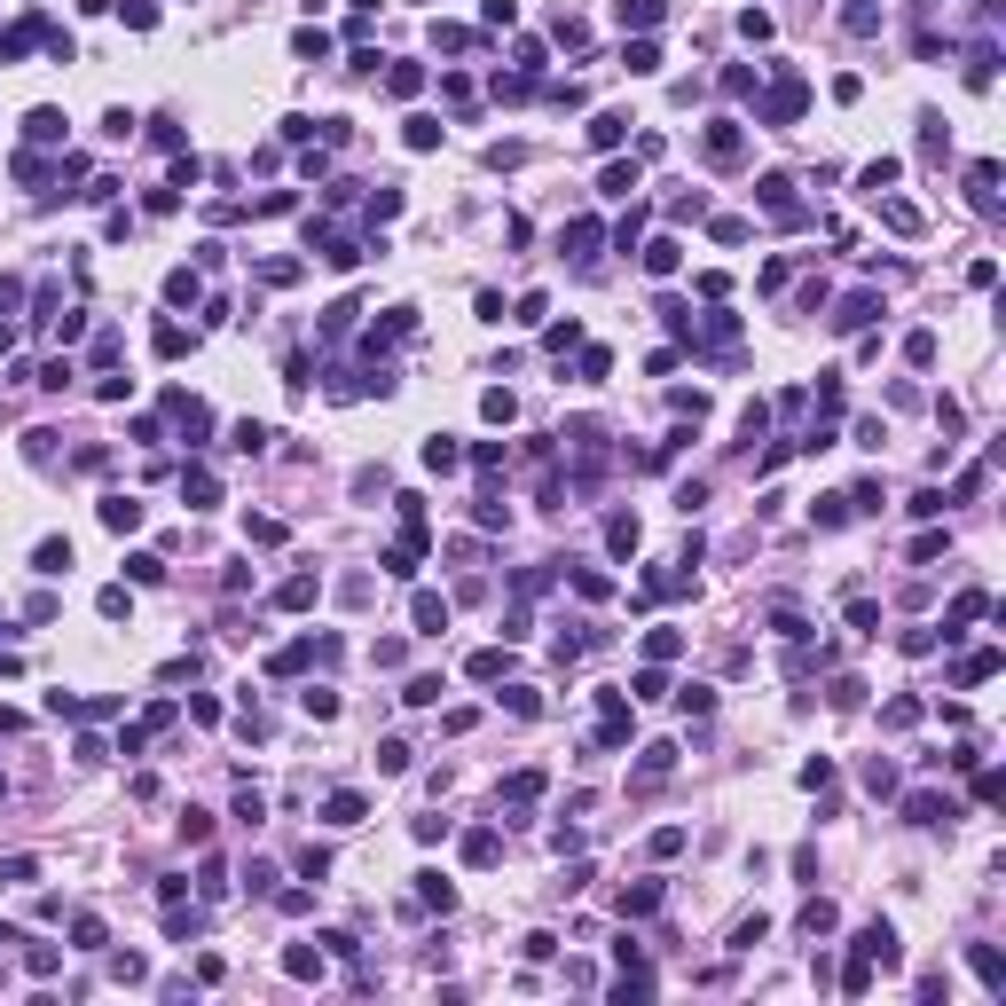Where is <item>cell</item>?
Segmentation results:
<instances>
[{
	"label": "cell",
	"instance_id": "obj_1",
	"mask_svg": "<svg viewBox=\"0 0 1006 1006\" xmlns=\"http://www.w3.org/2000/svg\"><path fill=\"white\" fill-rule=\"evenodd\" d=\"M700 150H708V165H739V150H747V142H739V119H715Z\"/></svg>",
	"mask_w": 1006,
	"mask_h": 1006
},
{
	"label": "cell",
	"instance_id": "obj_2",
	"mask_svg": "<svg viewBox=\"0 0 1006 1006\" xmlns=\"http://www.w3.org/2000/svg\"><path fill=\"white\" fill-rule=\"evenodd\" d=\"M794 111H802V79H787V71H778V87H770V102H763V126H787Z\"/></svg>",
	"mask_w": 1006,
	"mask_h": 1006
},
{
	"label": "cell",
	"instance_id": "obj_3",
	"mask_svg": "<svg viewBox=\"0 0 1006 1006\" xmlns=\"http://www.w3.org/2000/svg\"><path fill=\"white\" fill-rule=\"evenodd\" d=\"M409 621H417V637H440V630H449V598H440V590H417Z\"/></svg>",
	"mask_w": 1006,
	"mask_h": 1006
},
{
	"label": "cell",
	"instance_id": "obj_4",
	"mask_svg": "<svg viewBox=\"0 0 1006 1006\" xmlns=\"http://www.w3.org/2000/svg\"><path fill=\"white\" fill-rule=\"evenodd\" d=\"M102 527H111V535H134V527H142V503H134V495H102Z\"/></svg>",
	"mask_w": 1006,
	"mask_h": 1006
},
{
	"label": "cell",
	"instance_id": "obj_5",
	"mask_svg": "<svg viewBox=\"0 0 1006 1006\" xmlns=\"http://www.w3.org/2000/svg\"><path fill=\"white\" fill-rule=\"evenodd\" d=\"M503 669H512V652H503V645H480L472 661H464V676H472V684H495Z\"/></svg>",
	"mask_w": 1006,
	"mask_h": 1006
},
{
	"label": "cell",
	"instance_id": "obj_6",
	"mask_svg": "<svg viewBox=\"0 0 1006 1006\" xmlns=\"http://www.w3.org/2000/svg\"><path fill=\"white\" fill-rule=\"evenodd\" d=\"M181 495H189V512H213V503H220V480L197 464V472H181Z\"/></svg>",
	"mask_w": 1006,
	"mask_h": 1006
},
{
	"label": "cell",
	"instance_id": "obj_7",
	"mask_svg": "<svg viewBox=\"0 0 1006 1006\" xmlns=\"http://www.w3.org/2000/svg\"><path fill=\"white\" fill-rule=\"evenodd\" d=\"M621 134H630V111H598V119H590V142H598V150H621Z\"/></svg>",
	"mask_w": 1006,
	"mask_h": 1006
},
{
	"label": "cell",
	"instance_id": "obj_8",
	"mask_svg": "<svg viewBox=\"0 0 1006 1006\" xmlns=\"http://www.w3.org/2000/svg\"><path fill=\"white\" fill-rule=\"evenodd\" d=\"M676 259H684V244H676V237H652V244H645V276H676Z\"/></svg>",
	"mask_w": 1006,
	"mask_h": 1006
},
{
	"label": "cell",
	"instance_id": "obj_9",
	"mask_svg": "<svg viewBox=\"0 0 1006 1006\" xmlns=\"http://www.w3.org/2000/svg\"><path fill=\"white\" fill-rule=\"evenodd\" d=\"M983 676H999V652H967V661H959V669H951V684H983Z\"/></svg>",
	"mask_w": 1006,
	"mask_h": 1006
},
{
	"label": "cell",
	"instance_id": "obj_10",
	"mask_svg": "<svg viewBox=\"0 0 1006 1006\" xmlns=\"http://www.w3.org/2000/svg\"><path fill=\"white\" fill-rule=\"evenodd\" d=\"M881 220L896 237H920V205H905V197H881Z\"/></svg>",
	"mask_w": 1006,
	"mask_h": 1006
},
{
	"label": "cell",
	"instance_id": "obj_11",
	"mask_svg": "<svg viewBox=\"0 0 1006 1006\" xmlns=\"http://www.w3.org/2000/svg\"><path fill=\"white\" fill-rule=\"evenodd\" d=\"M315 590H323L315 574H291V582L276 590V606H283V613H299V606H315Z\"/></svg>",
	"mask_w": 1006,
	"mask_h": 1006
},
{
	"label": "cell",
	"instance_id": "obj_12",
	"mask_svg": "<svg viewBox=\"0 0 1006 1006\" xmlns=\"http://www.w3.org/2000/svg\"><path fill=\"white\" fill-rule=\"evenodd\" d=\"M417 905H433V912H456V888L440 881V873H417Z\"/></svg>",
	"mask_w": 1006,
	"mask_h": 1006
},
{
	"label": "cell",
	"instance_id": "obj_13",
	"mask_svg": "<svg viewBox=\"0 0 1006 1006\" xmlns=\"http://www.w3.org/2000/svg\"><path fill=\"white\" fill-rule=\"evenodd\" d=\"M621 71H637V79H652V71H661V48H652V40H630V48H621Z\"/></svg>",
	"mask_w": 1006,
	"mask_h": 1006
},
{
	"label": "cell",
	"instance_id": "obj_14",
	"mask_svg": "<svg viewBox=\"0 0 1006 1006\" xmlns=\"http://www.w3.org/2000/svg\"><path fill=\"white\" fill-rule=\"evenodd\" d=\"M355 818H362V794H355V787L323 802V826H355Z\"/></svg>",
	"mask_w": 1006,
	"mask_h": 1006
},
{
	"label": "cell",
	"instance_id": "obj_15",
	"mask_svg": "<svg viewBox=\"0 0 1006 1006\" xmlns=\"http://www.w3.org/2000/svg\"><path fill=\"white\" fill-rule=\"evenodd\" d=\"M197 291H205L197 268H174V276H165V299H174V307H197Z\"/></svg>",
	"mask_w": 1006,
	"mask_h": 1006
},
{
	"label": "cell",
	"instance_id": "obj_16",
	"mask_svg": "<svg viewBox=\"0 0 1006 1006\" xmlns=\"http://www.w3.org/2000/svg\"><path fill=\"white\" fill-rule=\"evenodd\" d=\"M495 857H503V842H495L488 826H480V833H464V865H495Z\"/></svg>",
	"mask_w": 1006,
	"mask_h": 1006
},
{
	"label": "cell",
	"instance_id": "obj_17",
	"mask_svg": "<svg viewBox=\"0 0 1006 1006\" xmlns=\"http://www.w3.org/2000/svg\"><path fill=\"white\" fill-rule=\"evenodd\" d=\"M299 708L315 715V724H331V715H338V692H331V684H307V692H299Z\"/></svg>",
	"mask_w": 1006,
	"mask_h": 1006
},
{
	"label": "cell",
	"instance_id": "obj_18",
	"mask_svg": "<svg viewBox=\"0 0 1006 1006\" xmlns=\"http://www.w3.org/2000/svg\"><path fill=\"white\" fill-rule=\"evenodd\" d=\"M983 613H990V598L983 590H959V598H951V630H959V621H983ZM944 630V637H951Z\"/></svg>",
	"mask_w": 1006,
	"mask_h": 1006
},
{
	"label": "cell",
	"instance_id": "obj_19",
	"mask_svg": "<svg viewBox=\"0 0 1006 1006\" xmlns=\"http://www.w3.org/2000/svg\"><path fill=\"white\" fill-rule=\"evenodd\" d=\"M189 346H197V331H181V323H158V355H165V362H181Z\"/></svg>",
	"mask_w": 1006,
	"mask_h": 1006
},
{
	"label": "cell",
	"instance_id": "obj_20",
	"mask_svg": "<svg viewBox=\"0 0 1006 1006\" xmlns=\"http://www.w3.org/2000/svg\"><path fill=\"white\" fill-rule=\"evenodd\" d=\"M661 16H669V0H621V24H637V32L661 24Z\"/></svg>",
	"mask_w": 1006,
	"mask_h": 1006
},
{
	"label": "cell",
	"instance_id": "obj_21",
	"mask_svg": "<svg viewBox=\"0 0 1006 1006\" xmlns=\"http://www.w3.org/2000/svg\"><path fill=\"white\" fill-rule=\"evenodd\" d=\"M849 630H857V637H881V606H873V598H849Z\"/></svg>",
	"mask_w": 1006,
	"mask_h": 1006
},
{
	"label": "cell",
	"instance_id": "obj_22",
	"mask_svg": "<svg viewBox=\"0 0 1006 1006\" xmlns=\"http://www.w3.org/2000/svg\"><path fill=\"white\" fill-rule=\"evenodd\" d=\"M244 543H259V551H268V543H283V519H268V512H244Z\"/></svg>",
	"mask_w": 1006,
	"mask_h": 1006
},
{
	"label": "cell",
	"instance_id": "obj_23",
	"mask_svg": "<svg viewBox=\"0 0 1006 1006\" xmlns=\"http://www.w3.org/2000/svg\"><path fill=\"white\" fill-rule=\"evenodd\" d=\"M535 794H543V770H512L503 778V802H535Z\"/></svg>",
	"mask_w": 1006,
	"mask_h": 1006
},
{
	"label": "cell",
	"instance_id": "obj_24",
	"mask_svg": "<svg viewBox=\"0 0 1006 1006\" xmlns=\"http://www.w3.org/2000/svg\"><path fill=\"white\" fill-rule=\"evenodd\" d=\"M598 189H606V197H630V189H637V158H630V165H606Z\"/></svg>",
	"mask_w": 1006,
	"mask_h": 1006
},
{
	"label": "cell",
	"instance_id": "obj_25",
	"mask_svg": "<svg viewBox=\"0 0 1006 1006\" xmlns=\"http://www.w3.org/2000/svg\"><path fill=\"white\" fill-rule=\"evenodd\" d=\"M606 543L630 558V551H637V519H630V512H613V519H606Z\"/></svg>",
	"mask_w": 1006,
	"mask_h": 1006
},
{
	"label": "cell",
	"instance_id": "obj_26",
	"mask_svg": "<svg viewBox=\"0 0 1006 1006\" xmlns=\"http://www.w3.org/2000/svg\"><path fill=\"white\" fill-rule=\"evenodd\" d=\"M896 174H905L896 158H873V165H865V189H873V197H888V189H896Z\"/></svg>",
	"mask_w": 1006,
	"mask_h": 1006
},
{
	"label": "cell",
	"instance_id": "obj_27",
	"mask_svg": "<svg viewBox=\"0 0 1006 1006\" xmlns=\"http://www.w3.org/2000/svg\"><path fill=\"white\" fill-rule=\"evenodd\" d=\"M480 417H488V425H512V417H519V401L503 394V386H495V394H480Z\"/></svg>",
	"mask_w": 1006,
	"mask_h": 1006
},
{
	"label": "cell",
	"instance_id": "obj_28",
	"mask_svg": "<svg viewBox=\"0 0 1006 1006\" xmlns=\"http://www.w3.org/2000/svg\"><path fill=\"white\" fill-rule=\"evenodd\" d=\"M425 464H433V472H456L464 456H456V440H449V433H433V440H425Z\"/></svg>",
	"mask_w": 1006,
	"mask_h": 1006
},
{
	"label": "cell",
	"instance_id": "obj_29",
	"mask_svg": "<svg viewBox=\"0 0 1006 1006\" xmlns=\"http://www.w3.org/2000/svg\"><path fill=\"white\" fill-rule=\"evenodd\" d=\"M24 134H32V142H63V111H32Z\"/></svg>",
	"mask_w": 1006,
	"mask_h": 1006
},
{
	"label": "cell",
	"instance_id": "obj_30",
	"mask_svg": "<svg viewBox=\"0 0 1006 1006\" xmlns=\"http://www.w3.org/2000/svg\"><path fill=\"white\" fill-rule=\"evenodd\" d=\"M975 975H983L990 990H1006V959H999V951H990V944H975Z\"/></svg>",
	"mask_w": 1006,
	"mask_h": 1006
},
{
	"label": "cell",
	"instance_id": "obj_31",
	"mask_svg": "<svg viewBox=\"0 0 1006 1006\" xmlns=\"http://www.w3.org/2000/svg\"><path fill=\"white\" fill-rule=\"evenodd\" d=\"M433 48H440V56H464V48H472V32H464V24H433Z\"/></svg>",
	"mask_w": 1006,
	"mask_h": 1006
},
{
	"label": "cell",
	"instance_id": "obj_32",
	"mask_svg": "<svg viewBox=\"0 0 1006 1006\" xmlns=\"http://www.w3.org/2000/svg\"><path fill=\"white\" fill-rule=\"evenodd\" d=\"M810 519H818V527H842V519H849V495H818V503H810Z\"/></svg>",
	"mask_w": 1006,
	"mask_h": 1006
},
{
	"label": "cell",
	"instance_id": "obj_33",
	"mask_svg": "<svg viewBox=\"0 0 1006 1006\" xmlns=\"http://www.w3.org/2000/svg\"><path fill=\"white\" fill-rule=\"evenodd\" d=\"M417 87H425V71H417V63H394V71H386V95H417Z\"/></svg>",
	"mask_w": 1006,
	"mask_h": 1006
},
{
	"label": "cell",
	"instance_id": "obj_34",
	"mask_svg": "<svg viewBox=\"0 0 1006 1006\" xmlns=\"http://www.w3.org/2000/svg\"><path fill=\"white\" fill-rule=\"evenodd\" d=\"M558 244H574V259H590V244H598V220H567V237Z\"/></svg>",
	"mask_w": 1006,
	"mask_h": 1006
},
{
	"label": "cell",
	"instance_id": "obj_35",
	"mask_svg": "<svg viewBox=\"0 0 1006 1006\" xmlns=\"http://www.w3.org/2000/svg\"><path fill=\"white\" fill-rule=\"evenodd\" d=\"M95 606H102V621H126V613H134V598H126V582H111Z\"/></svg>",
	"mask_w": 1006,
	"mask_h": 1006
},
{
	"label": "cell",
	"instance_id": "obj_36",
	"mask_svg": "<svg viewBox=\"0 0 1006 1006\" xmlns=\"http://www.w3.org/2000/svg\"><path fill=\"white\" fill-rule=\"evenodd\" d=\"M881 724H888V731H912V724H920V700H888Z\"/></svg>",
	"mask_w": 1006,
	"mask_h": 1006
},
{
	"label": "cell",
	"instance_id": "obj_37",
	"mask_svg": "<svg viewBox=\"0 0 1006 1006\" xmlns=\"http://www.w3.org/2000/svg\"><path fill=\"white\" fill-rule=\"evenodd\" d=\"M661 905V881H637V888H621V912H652Z\"/></svg>",
	"mask_w": 1006,
	"mask_h": 1006
},
{
	"label": "cell",
	"instance_id": "obj_38",
	"mask_svg": "<svg viewBox=\"0 0 1006 1006\" xmlns=\"http://www.w3.org/2000/svg\"><path fill=\"white\" fill-rule=\"evenodd\" d=\"M905 362H912V370H927V362H936V331H912V338H905Z\"/></svg>",
	"mask_w": 1006,
	"mask_h": 1006
},
{
	"label": "cell",
	"instance_id": "obj_39",
	"mask_svg": "<svg viewBox=\"0 0 1006 1006\" xmlns=\"http://www.w3.org/2000/svg\"><path fill=\"white\" fill-rule=\"evenodd\" d=\"M126 574H134V582H165V558H158V551H134V558H126Z\"/></svg>",
	"mask_w": 1006,
	"mask_h": 1006
},
{
	"label": "cell",
	"instance_id": "obj_40",
	"mask_svg": "<svg viewBox=\"0 0 1006 1006\" xmlns=\"http://www.w3.org/2000/svg\"><path fill=\"white\" fill-rule=\"evenodd\" d=\"M802 936H833V905L818 896V905H802Z\"/></svg>",
	"mask_w": 1006,
	"mask_h": 1006
},
{
	"label": "cell",
	"instance_id": "obj_41",
	"mask_svg": "<svg viewBox=\"0 0 1006 1006\" xmlns=\"http://www.w3.org/2000/svg\"><path fill=\"white\" fill-rule=\"evenodd\" d=\"M228 440H237L244 456H259V449H268V425H252V417H244V425H237V433H228Z\"/></svg>",
	"mask_w": 1006,
	"mask_h": 1006
},
{
	"label": "cell",
	"instance_id": "obj_42",
	"mask_svg": "<svg viewBox=\"0 0 1006 1006\" xmlns=\"http://www.w3.org/2000/svg\"><path fill=\"white\" fill-rule=\"evenodd\" d=\"M645 652H652V661H676V652H684V637H676V630H652Z\"/></svg>",
	"mask_w": 1006,
	"mask_h": 1006
},
{
	"label": "cell",
	"instance_id": "obj_43",
	"mask_svg": "<svg viewBox=\"0 0 1006 1006\" xmlns=\"http://www.w3.org/2000/svg\"><path fill=\"white\" fill-rule=\"evenodd\" d=\"M32 567H40V574H63V567H71V543H40V558H32Z\"/></svg>",
	"mask_w": 1006,
	"mask_h": 1006
},
{
	"label": "cell",
	"instance_id": "obj_44",
	"mask_svg": "<svg viewBox=\"0 0 1006 1006\" xmlns=\"http://www.w3.org/2000/svg\"><path fill=\"white\" fill-rule=\"evenodd\" d=\"M409 150H440V119H409Z\"/></svg>",
	"mask_w": 1006,
	"mask_h": 1006
},
{
	"label": "cell",
	"instance_id": "obj_45",
	"mask_svg": "<svg viewBox=\"0 0 1006 1006\" xmlns=\"http://www.w3.org/2000/svg\"><path fill=\"white\" fill-rule=\"evenodd\" d=\"M213 833V810H181V842H205Z\"/></svg>",
	"mask_w": 1006,
	"mask_h": 1006
},
{
	"label": "cell",
	"instance_id": "obj_46",
	"mask_svg": "<svg viewBox=\"0 0 1006 1006\" xmlns=\"http://www.w3.org/2000/svg\"><path fill=\"white\" fill-rule=\"evenodd\" d=\"M512 16H519L512 0H488V8H480V24H488V32H512Z\"/></svg>",
	"mask_w": 1006,
	"mask_h": 1006
},
{
	"label": "cell",
	"instance_id": "obj_47",
	"mask_svg": "<svg viewBox=\"0 0 1006 1006\" xmlns=\"http://www.w3.org/2000/svg\"><path fill=\"white\" fill-rule=\"evenodd\" d=\"M676 700H684V715H708V708H715V692H708V684H684Z\"/></svg>",
	"mask_w": 1006,
	"mask_h": 1006
},
{
	"label": "cell",
	"instance_id": "obj_48",
	"mask_svg": "<svg viewBox=\"0 0 1006 1006\" xmlns=\"http://www.w3.org/2000/svg\"><path fill=\"white\" fill-rule=\"evenodd\" d=\"M606 370H613V355H606V346H590V355H582V386H598Z\"/></svg>",
	"mask_w": 1006,
	"mask_h": 1006
},
{
	"label": "cell",
	"instance_id": "obj_49",
	"mask_svg": "<svg viewBox=\"0 0 1006 1006\" xmlns=\"http://www.w3.org/2000/svg\"><path fill=\"white\" fill-rule=\"evenodd\" d=\"M126 24H134V32H150V24H158V0H126Z\"/></svg>",
	"mask_w": 1006,
	"mask_h": 1006
}]
</instances>
